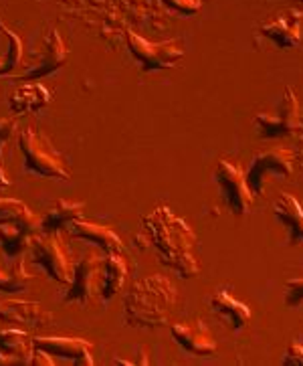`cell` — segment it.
<instances>
[{
	"label": "cell",
	"instance_id": "16",
	"mask_svg": "<svg viewBox=\"0 0 303 366\" xmlns=\"http://www.w3.org/2000/svg\"><path fill=\"white\" fill-rule=\"evenodd\" d=\"M210 310L233 334H239V332L245 330L247 326H249V322H251V310H249V306L243 304V302H239L237 297H233L224 290L217 292L210 297Z\"/></svg>",
	"mask_w": 303,
	"mask_h": 366
},
{
	"label": "cell",
	"instance_id": "2",
	"mask_svg": "<svg viewBox=\"0 0 303 366\" xmlns=\"http://www.w3.org/2000/svg\"><path fill=\"white\" fill-rule=\"evenodd\" d=\"M178 300L174 284L164 275H150L129 287L124 297V318L129 328L156 330L168 324Z\"/></svg>",
	"mask_w": 303,
	"mask_h": 366
},
{
	"label": "cell",
	"instance_id": "28",
	"mask_svg": "<svg viewBox=\"0 0 303 366\" xmlns=\"http://www.w3.org/2000/svg\"><path fill=\"white\" fill-rule=\"evenodd\" d=\"M285 366H303V346L299 342H293L281 360Z\"/></svg>",
	"mask_w": 303,
	"mask_h": 366
},
{
	"label": "cell",
	"instance_id": "4",
	"mask_svg": "<svg viewBox=\"0 0 303 366\" xmlns=\"http://www.w3.org/2000/svg\"><path fill=\"white\" fill-rule=\"evenodd\" d=\"M33 263L43 267L45 273L57 284H71L73 277V261L61 233H35L29 245Z\"/></svg>",
	"mask_w": 303,
	"mask_h": 366
},
{
	"label": "cell",
	"instance_id": "26",
	"mask_svg": "<svg viewBox=\"0 0 303 366\" xmlns=\"http://www.w3.org/2000/svg\"><path fill=\"white\" fill-rule=\"evenodd\" d=\"M164 4L180 14H187V16H192L202 9V0H164Z\"/></svg>",
	"mask_w": 303,
	"mask_h": 366
},
{
	"label": "cell",
	"instance_id": "31",
	"mask_svg": "<svg viewBox=\"0 0 303 366\" xmlns=\"http://www.w3.org/2000/svg\"><path fill=\"white\" fill-rule=\"evenodd\" d=\"M299 2H302V4H303V0H299Z\"/></svg>",
	"mask_w": 303,
	"mask_h": 366
},
{
	"label": "cell",
	"instance_id": "14",
	"mask_svg": "<svg viewBox=\"0 0 303 366\" xmlns=\"http://www.w3.org/2000/svg\"><path fill=\"white\" fill-rule=\"evenodd\" d=\"M35 348L45 350L53 358L69 360L77 366H94L91 348L94 344L83 338H61V336H39L33 338Z\"/></svg>",
	"mask_w": 303,
	"mask_h": 366
},
{
	"label": "cell",
	"instance_id": "20",
	"mask_svg": "<svg viewBox=\"0 0 303 366\" xmlns=\"http://www.w3.org/2000/svg\"><path fill=\"white\" fill-rule=\"evenodd\" d=\"M51 102H53V94L43 83L35 81L19 85L9 97V106H11L12 114H16V116L36 114V112L45 109Z\"/></svg>",
	"mask_w": 303,
	"mask_h": 366
},
{
	"label": "cell",
	"instance_id": "21",
	"mask_svg": "<svg viewBox=\"0 0 303 366\" xmlns=\"http://www.w3.org/2000/svg\"><path fill=\"white\" fill-rule=\"evenodd\" d=\"M83 207V202L57 199L41 217V233H61L63 229L67 231L73 221L81 219Z\"/></svg>",
	"mask_w": 303,
	"mask_h": 366
},
{
	"label": "cell",
	"instance_id": "17",
	"mask_svg": "<svg viewBox=\"0 0 303 366\" xmlns=\"http://www.w3.org/2000/svg\"><path fill=\"white\" fill-rule=\"evenodd\" d=\"M67 233L73 239H81V241H87L91 245H97L105 255L107 253H124V249H126L121 239L105 224H95L89 223V221H83V219H77L67 227Z\"/></svg>",
	"mask_w": 303,
	"mask_h": 366
},
{
	"label": "cell",
	"instance_id": "11",
	"mask_svg": "<svg viewBox=\"0 0 303 366\" xmlns=\"http://www.w3.org/2000/svg\"><path fill=\"white\" fill-rule=\"evenodd\" d=\"M104 261L97 253H85L79 263L73 265V277L67 294L63 295V304H81L87 306L95 295L99 294V275H101Z\"/></svg>",
	"mask_w": 303,
	"mask_h": 366
},
{
	"label": "cell",
	"instance_id": "27",
	"mask_svg": "<svg viewBox=\"0 0 303 366\" xmlns=\"http://www.w3.org/2000/svg\"><path fill=\"white\" fill-rule=\"evenodd\" d=\"M16 132V119L14 118H0V158H2V150L9 144L12 136Z\"/></svg>",
	"mask_w": 303,
	"mask_h": 366
},
{
	"label": "cell",
	"instance_id": "1",
	"mask_svg": "<svg viewBox=\"0 0 303 366\" xmlns=\"http://www.w3.org/2000/svg\"><path fill=\"white\" fill-rule=\"evenodd\" d=\"M141 227L150 237L158 261L178 273L182 280L199 277L200 263L197 257V235L187 221L172 213L170 207H156L141 219Z\"/></svg>",
	"mask_w": 303,
	"mask_h": 366
},
{
	"label": "cell",
	"instance_id": "7",
	"mask_svg": "<svg viewBox=\"0 0 303 366\" xmlns=\"http://www.w3.org/2000/svg\"><path fill=\"white\" fill-rule=\"evenodd\" d=\"M214 182L221 190L222 202L234 217H247L253 209V192L247 184L243 170L229 160H219L214 168Z\"/></svg>",
	"mask_w": 303,
	"mask_h": 366
},
{
	"label": "cell",
	"instance_id": "10",
	"mask_svg": "<svg viewBox=\"0 0 303 366\" xmlns=\"http://www.w3.org/2000/svg\"><path fill=\"white\" fill-rule=\"evenodd\" d=\"M302 23L303 12L299 9H285L259 24V35L265 36L281 51L297 49L302 45Z\"/></svg>",
	"mask_w": 303,
	"mask_h": 366
},
{
	"label": "cell",
	"instance_id": "25",
	"mask_svg": "<svg viewBox=\"0 0 303 366\" xmlns=\"http://www.w3.org/2000/svg\"><path fill=\"white\" fill-rule=\"evenodd\" d=\"M285 306L297 310L303 304V277H293L285 282V295H283Z\"/></svg>",
	"mask_w": 303,
	"mask_h": 366
},
{
	"label": "cell",
	"instance_id": "6",
	"mask_svg": "<svg viewBox=\"0 0 303 366\" xmlns=\"http://www.w3.org/2000/svg\"><path fill=\"white\" fill-rule=\"evenodd\" d=\"M128 49L131 57L138 61L144 71H162L174 69L184 59V45L178 39L152 43L136 33H128Z\"/></svg>",
	"mask_w": 303,
	"mask_h": 366
},
{
	"label": "cell",
	"instance_id": "18",
	"mask_svg": "<svg viewBox=\"0 0 303 366\" xmlns=\"http://www.w3.org/2000/svg\"><path fill=\"white\" fill-rule=\"evenodd\" d=\"M35 350L33 338L16 328H0V366L29 365Z\"/></svg>",
	"mask_w": 303,
	"mask_h": 366
},
{
	"label": "cell",
	"instance_id": "15",
	"mask_svg": "<svg viewBox=\"0 0 303 366\" xmlns=\"http://www.w3.org/2000/svg\"><path fill=\"white\" fill-rule=\"evenodd\" d=\"M41 231V217L31 213L19 223L0 224V247L6 257H19L31 245V239Z\"/></svg>",
	"mask_w": 303,
	"mask_h": 366
},
{
	"label": "cell",
	"instance_id": "24",
	"mask_svg": "<svg viewBox=\"0 0 303 366\" xmlns=\"http://www.w3.org/2000/svg\"><path fill=\"white\" fill-rule=\"evenodd\" d=\"M33 211H29V207L23 201L16 199H0V224L4 223H19L26 219Z\"/></svg>",
	"mask_w": 303,
	"mask_h": 366
},
{
	"label": "cell",
	"instance_id": "23",
	"mask_svg": "<svg viewBox=\"0 0 303 366\" xmlns=\"http://www.w3.org/2000/svg\"><path fill=\"white\" fill-rule=\"evenodd\" d=\"M33 284V275L24 269V257H14L9 267L0 265V292L4 294H21Z\"/></svg>",
	"mask_w": 303,
	"mask_h": 366
},
{
	"label": "cell",
	"instance_id": "13",
	"mask_svg": "<svg viewBox=\"0 0 303 366\" xmlns=\"http://www.w3.org/2000/svg\"><path fill=\"white\" fill-rule=\"evenodd\" d=\"M170 334L174 342L192 356H212L217 352V340L212 332L202 324L200 320L197 322H178L170 326Z\"/></svg>",
	"mask_w": 303,
	"mask_h": 366
},
{
	"label": "cell",
	"instance_id": "5",
	"mask_svg": "<svg viewBox=\"0 0 303 366\" xmlns=\"http://www.w3.org/2000/svg\"><path fill=\"white\" fill-rule=\"evenodd\" d=\"M257 134L261 138H283V136H292L302 130V107L295 97V92L287 85L283 89L279 104L275 107V112H257L255 118Z\"/></svg>",
	"mask_w": 303,
	"mask_h": 366
},
{
	"label": "cell",
	"instance_id": "30",
	"mask_svg": "<svg viewBox=\"0 0 303 366\" xmlns=\"http://www.w3.org/2000/svg\"><path fill=\"white\" fill-rule=\"evenodd\" d=\"M11 187V180L6 178V174H4V170H2V166H0V192L4 189H9Z\"/></svg>",
	"mask_w": 303,
	"mask_h": 366
},
{
	"label": "cell",
	"instance_id": "8",
	"mask_svg": "<svg viewBox=\"0 0 303 366\" xmlns=\"http://www.w3.org/2000/svg\"><path fill=\"white\" fill-rule=\"evenodd\" d=\"M293 174V154L285 148H275L267 152L257 154L247 168V184L253 192V197L263 194L267 178H287Z\"/></svg>",
	"mask_w": 303,
	"mask_h": 366
},
{
	"label": "cell",
	"instance_id": "29",
	"mask_svg": "<svg viewBox=\"0 0 303 366\" xmlns=\"http://www.w3.org/2000/svg\"><path fill=\"white\" fill-rule=\"evenodd\" d=\"M31 366H53L55 365V358L51 355H47L45 350H41V348H35L33 350V356H31Z\"/></svg>",
	"mask_w": 303,
	"mask_h": 366
},
{
	"label": "cell",
	"instance_id": "9",
	"mask_svg": "<svg viewBox=\"0 0 303 366\" xmlns=\"http://www.w3.org/2000/svg\"><path fill=\"white\" fill-rule=\"evenodd\" d=\"M67 57H69V51L65 47L63 39L59 35V31H51L43 45L39 49V53L35 55V59H31V65L29 69L19 75H12L9 77L11 81H39L47 75H53L55 71H59L65 63H67Z\"/></svg>",
	"mask_w": 303,
	"mask_h": 366
},
{
	"label": "cell",
	"instance_id": "19",
	"mask_svg": "<svg viewBox=\"0 0 303 366\" xmlns=\"http://www.w3.org/2000/svg\"><path fill=\"white\" fill-rule=\"evenodd\" d=\"M273 214L287 231V245L299 247L303 245V207L293 194L283 192L273 204Z\"/></svg>",
	"mask_w": 303,
	"mask_h": 366
},
{
	"label": "cell",
	"instance_id": "12",
	"mask_svg": "<svg viewBox=\"0 0 303 366\" xmlns=\"http://www.w3.org/2000/svg\"><path fill=\"white\" fill-rule=\"evenodd\" d=\"M51 320L53 314L47 312L39 302H24V300L0 302V328H14L19 324L31 328H43Z\"/></svg>",
	"mask_w": 303,
	"mask_h": 366
},
{
	"label": "cell",
	"instance_id": "22",
	"mask_svg": "<svg viewBox=\"0 0 303 366\" xmlns=\"http://www.w3.org/2000/svg\"><path fill=\"white\" fill-rule=\"evenodd\" d=\"M128 265L121 257V253H107L101 265V284H99V297L105 304L119 294V290L126 284Z\"/></svg>",
	"mask_w": 303,
	"mask_h": 366
},
{
	"label": "cell",
	"instance_id": "3",
	"mask_svg": "<svg viewBox=\"0 0 303 366\" xmlns=\"http://www.w3.org/2000/svg\"><path fill=\"white\" fill-rule=\"evenodd\" d=\"M19 146L24 156L26 170L45 178H57V180H69L71 178L63 156L53 148V144L45 134L33 130V128H26L19 136Z\"/></svg>",
	"mask_w": 303,
	"mask_h": 366
}]
</instances>
